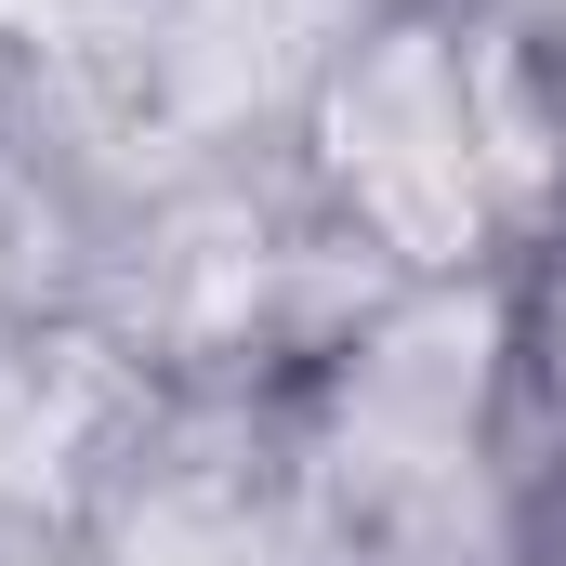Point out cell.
Segmentation results:
<instances>
[{
  "mask_svg": "<svg viewBox=\"0 0 566 566\" xmlns=\"http://www.w3.org/2000/svg\"><path fill=\"white\" fill-rule=\"evenodd\" d=\"M290 171L396 290L566 238V66L488 0H369L290 80Z\"/></svg>",
  "mask_w": 566,
  "mask_h": 566,
  "instance_id": "6da1fadb",
  "label": "cell"
},
{
  "mask_svg": "<svg viewBox=\"0 0 566 566\" xmlns=\"http://www.w3.org/2000/svg\"><path fill=\"white\" fill-rule=\"evenodd\" d=\"M290 434L343 566H527L541 448L514 396V277L382 290L290 382Z\"/></svg>",
  "mask_w": 566,
  "mask_h": 566,
  "instance_id": "7a4b0ae2",
  "label": "cell"
},
{
  "mask_svg": "<svg viewBox=\"0 0 566 566\" xmlns=\"http://www.w3.org/2000/svg\"><path fill=\"white\" fill-rule=\"evenodd\" d=\"M382 290L396 277L316 211L290 145H238V158L158 185L106 264V303L133 316L158 382H251V396H290Z\"/></svg>",
  "mask_w": 566,
  "mask_h": 566,
  "instance_id": "3957f363",
  "label": "cell"
},
{
  "mask_svg": "<svg viewBox=\"0 0 566 566\" xmlns=\"http://www.w3.org/2000/svg\"><path fill=\"white\" fill-rule=\"evenodd\" d=\"M53 566H343L290 396L251 382H158V409L119 434V461L93 474L80 527Z\"/></svg>",
  "mask_w": 566,
  "mask_h": 566,
  "instance_id": "277c9868",
  "label": "cell"
},
{
  "mask_svg": "<svg viewBox=\"0 0 566 566\" xmlns=\"http://www.w3.org/2000/svg\"><path fill=\"white\" fill-rule=\"evenodd\" d=\"M145 409L158 356L119 303H0V566H53Z\"/></svg>",
  "mask_w": 566,
  "mask_h": 566,
  "instance_id": "5b68a950",
  "label": "cell"
},
{
  "mask_svg": "<svg viewBox=\"0 0 566 566\" xmlns=\"http://www.w3.org/2000/svg\"><path fill=\"white\" fill-rule=\"evenodd\" d=\"M514 396H527V448L554 474L566 461V238L514 264Z\"/></svg>",
  "mask_w": 566,
  "mask_h": 566,
  "instance_id": "8992f818",
  "label": "cell"
},
{
  "mask_svg": "<svg viewBox=\"0 0 566 566\" xmlns=\"http://www.w3.org/2000/svg\"><path fill=\"white\" fill-rule=\"evenodd\" d=\"M527 566H566V461L541 474V541H527Z\"/></svg>",
  "mask_w": 566,
  "mask_h": 566,
  "instance_id": "52a82bcc",
  "label": "cell"
},
{
  "mask_svg": "<svg viewBox=\"0 0 566 566\" xmlns=\"http://www.w3.org/2000/svg\"><path fill=\"white\" fill-rule=\"evenodd\" d=\"M488 13H501V27H527L541 53H566V0H488Z\"/></svg>",
  "mask_w": 566,
  "mask_h": 566,
  "instance_id": "ba28073f",
  "label": "cell"
},
{
  "mask_svg": "<svg viewBox=\"0 0 566 566\" xmlns=\"http://www.w3.org/2000/svg\"><path fill=\"white\" fill-rule=\"evenodd\" d=\"M0 145H13V27H0Z\"/></svg>",
  "mask_w": 566,
  "mask_h": 566,
  "instance_id": "9c48e42d",
  "label": "cell"
},
{
  "mask_svg": "<svg viewBox=\"0 0 566 566\" xmlns=\"http://www.w3.org/2000/svg\"><path fill=\"white\" fill-rule=\"evenodd\" d=\"M554 66H566V53H554Z\"/></svg>",
  "mask_w": 566,
  "mask_h": 566,
  "instance_id": "30bf717a",
  "label": "cell"
}]
</instances>
